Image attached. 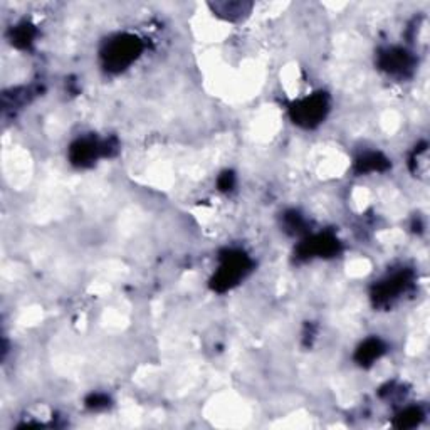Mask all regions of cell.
Returning a JSON list of instances; mask_svg holds the SVG:
<instances>
[{
	"instance_id": "6da1fadb",
	"label": "cell",
	"mask_w": 430,
	"mask_h": 430,
	"mask_svg": "<svg viewBox=\"0 0 430 430\" xmlns=\"http://www.w3.org/2000/svg\"><path fill=\"white\" fill-rule=\"evenodd\" d=\"M141 49H143V45H141V41L138 37L118 36L116 39L108 42L103 57H105L108 69L121 71L136 59Z\"/></svg>"
},
{
	"instance_id": "7a4b0ae2",
	"label": "cell",
	"mask_w": 430,
	"mask_h": 430,
	"mask_svg": "<svg viewBox=\"0 0 430 430\" xmlns=\"http://www.w3.org/2000/svg\"><path fill=\"white\" fill-rule=\"evenodd\" d=\"M291 111H293L294 123L306 126V128H311V126L318 125L326 116L328 101H326L325 94H314L311 98L303 99Z\"/></svg>"
},
{
	"instance_id": "3957f363",
	"label": "cell",
	"mask_w": 430,
	"mask_h": 430,
	"mask_svg": "<svg viewBox=\"0 0 430 430\" xmlns=\"http://www.w3.org/2000/svg\"><path fill=\"white\" fill-rule=\"evenodd\" d=\"M249 267V260L245 259L244 254H230L225 256L224 264L221 271L217 272L214 279V287L218 291L229 289L232 284L237 283L240 276H244L245 269Z\"/></svg>"
},
{
	"instance_id": "277c9868",
	"label": "cell",
	"mask_w": 430,
	"mask_h": 430,
	"mask_svg": "<svg viewBox=\"0 0 430 430\" xmlns=\"http://www.w3.org/2000/svg\"><path fill=\"white\" fill-rule=\"evenodd\" d=\"M380 66L391 74H403L407 69L412 68V57L403 49H390L380 57Z\"/></svg>"
},
{
	"instance_id": "5b68a950",
	"label": "cell",
	"mask_w": 430,
	"mask_h": 430,
	"mask_svg": "<svg viewBox=\"0 0 430 430\" xmlns=\"http://www.w3.org/2000/svg\"><path fill=\"white\" fill-rule=\"evenodd\" d=\"M338 249V240L333 239L331 236H316L313 239L303 242L299 247V254L306 257L313 256H331L335 254Z\"/></svg>"
},
{
	"instance_id": "8992f818",
	"label": "cell",
	"mask_w": 430,
	"mask_h": 430,
	"mask_svg": "<svg viewBox=\"0 0 430 430\" xmlns=\"http://www.w3.org/2000/svg\"><path fill=\"white\" fill-rule=\"evenodd\" d=\"M99 152L101 148L94 140H79L71 147V160L74 165L84 167V165L91 163Z\"/></svg>"
},
{
	"instance_id": "52a82bcc",
	"label": "cell",
	"mask_w": 430,
	"mask_h": 430,
	"mask_svg": "<svg viewBox=\"0 0 430 430\" xmlns=\"http://www.w3.org/2000/svg\"><path fill=\"white\" fill-rule=\"evenodd\" d=\"M407 284H409L407 274H398V276H395V278L389 279V281L382 283L378 286V289H376V296H375L376 301L389 303L390 299L397 298V296L405 289Z\"/></svg>"
},
{
	"instance_id": "ba28073f",
	"label": "cell",
	"mask_w": 430,
	"mask_h": 430,
	"mask_svg": "<svg viewBox=\"0 0 430 430\" xmlns=\"http://www.w3.org/2000/svg\"><path fill=\"white\" fill-rule=\"evenodd\" d=\"M383 345L380 340H368L360 347L358 353H356V360L362 365H370L371 362L380 358V355L383 353Z\"/></svg>"
},
{
	"instance_id": "9c48e42d",
	"label": "cell",
	"mask_w": 430,
	"mask_h": 430,
	"mask_svg": "<svg viewBox=\"0 0 430 430\" xmlns=\"http://www.w3.org/2000/svg\"><path fill=\"white\" fill-rule=\"evenodd\" d=\"M387 167H389V161H387V158H383L380 153H368V155H365L356 163V168H358L360 174H363V172L365 174L367 172H382Z\"/></svg>"
},
{
	"instance_id": "30bf717a",
	"label": "cell",
	"mask_w": 430,
	"mask_h": 430,
	"mask_svg": "<svg viewBox=\"0 0 430 430\" xmlns=\"http://www.w3.org/2000/svg\"><path fill=\"white\" fill-rule=\"evenodd\" d=\"M412 170L418 178H427L429 175V148L424 145L422 148H417L416 155L412 160Z\"/></svg>"
},
{
	"instance_id": "8fae6325",
	"label": "cell",
	"mask_w": 430,
	"mask_h": 430,
	"mask_svg": "<svg viewBox=\"0 0 430 430\" xmlns=\"http://www.w3.org/2000/svg\"><path fill=\"white\" fill-rule=\"evenodd\" d=\"M34 37V30L30 25H21L15 29L14 32V44L19 45V48H27V45L32 42Z\"/></svg>"
},
{
	"instance_id": "7c38bea8",
	"label": "cell",
	"mask_w": 430,
	"mask_h": 430,
	"mask_svg": "<svg viewBox=\"0 0 430 430\" xmlns=\"http://www.w3.org/2000/svg\"><path fill=\"white\" fill-rule=\"evenodd\" d=\"M221 187L224 188V190H227L229 187H232V175H230V174H225L224 176H222Z\"/></svg>"
}]
</instances>
